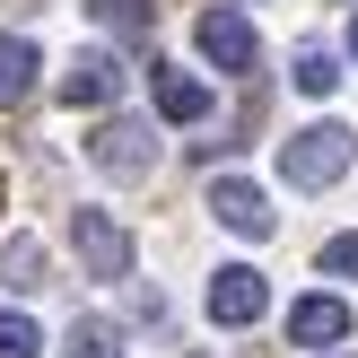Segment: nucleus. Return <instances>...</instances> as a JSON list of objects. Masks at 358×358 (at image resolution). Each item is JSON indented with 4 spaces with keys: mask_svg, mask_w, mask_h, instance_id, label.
I'll list each match as a JSON object with an SVG mask.
<instances>
[{
    "mask_svg": "<svg viewBox=\"0 0 358 358\" xmlns=\"http://www.w3.org/2000/svg\"><path fill=\"white\" fill-rule=\"evenodd\" d=\"M350 166H358V131H341V122H306V131L280 140V175L297 192H332Z\"/></svg>",
    "mask_w": 358,
    "mask_h": 358,
    "instance_id": "obj_1",
    "label": "nucleus"
},
{
    "mask_svg": "<svg viewBox=\"0 0 358 358\" xmlns=\"http://www.w3.org/2000/svg\"><path fill=\"white\" fill-rule=\"evenodd\" d=\"M70 254L87 280H131V227L114 210H70Z\"/></svg>",
    "mask_w": 358,
    "mask_h": 358,
    "instance_id": "obj_2",
    "label": "nucleus"
},
{
    "mask_svg": "<svg viewBox=\"0 0 358 358\" xmlns=\"http://www.w3.org/2000/svg\"><path fill=\"white\" fill-rule=\"evenodd\" d=\"M87 157H96L114 184H140V175L157 166V131H149L140 114H105V122H96V140H87Z\"/></svg>",
    "mask_w": 358,
    "mask_h": 358,
    "instance_id": "obj_3",
    "label": "nucleus"
},
{
    "mask_svg": "<svg viewBox=\"0 0 358 358\" xmlns=\"http://www.w3.org/2000/svg\"><path fill=\"white\" fill-rule=\"evenodd\" d=\"M262 315H271V280H262L254 262H219V271H210V324L245 332V324H262Z\"/></svg>",
    "mask_w": 358,
    "mask_h": 358,
    "instance_id": "obj_4",
    "label": "nucleus"
},
{
    "mask_svg": "<svg viewBox=\"0 0 358 358\" xmlns=\"http://www.w3.org/2000/svg\"><path fill=\"white\" fill-rule=\"evenodd\" d=\"M210 219H219L227 227V236H271V227H280V210H271V192H262V184H245V175H219V184H210Z\"/></svg>",
    "mask_w": 358,
    "mask_h": 358,
    "instance_id": "obj_5",
    "label": "nucleus"
},
{
    "mask_svg": "<svg viewBox=\"0 0 358 358\" xmlns=\"http://www.w3.org/2000/svg\"><path fill=\"white\" fill-rule=\"evenodd\" d=\"M192 44H201V62H210V70H254V62H262V44H254V17H245V9H201Z\"/></svg>",
    "mask_w": 358,
    "mask_h": 358,
    "instance_id": "obj_6",
    "label": "nucleus"
},
{
    "mask_svg": "<svg viewBox=\"0 0 358 358\" xmlns=\"http://www.w3.org/2000/svg\"><path fill=\"white\" fill-rule=\"evenodd\" d=\"M289 341L297 350H341L350 341V306L341 297H297L289 306Z\"/></svg>",
    "mask_w": 358,
    "mask_h": 358,
    "instance_id": "obj_7",
    "label": "nucleus"
},
{
    "mask_svg": "<svg viewBox=\"0 0 358 358\" xmlns=\"http://www.w3.org/2000/svg\"><path fill=\"white\" fill-rule=\"evenodd\" d=\"M114 96H122V62L114 52H79L62 70V105H114Z\"/></svg>",
    "mask_w": 358,
    "mask_h": 358,
    "instance_id": "obj_8",
    "label": "nucleus"
},
{
    "mask_svg": "<svg viewBox=\"0 0 358 358\" xmlns=\"http://www.w3.org/2000/svg\"><path fill=\"white\" fill-rule=\"evenodd\" d=\"M44 271H52V262H44V236H0V289H9V297H35Z\"/></svg>",
    "mask_w": 358,
    "mask_h": 358,
    "instance_id": "obj_9",
    "label": "nucleus"
},
{
    "mask_svg": "<svg viewBox=\"0 0 358 358\" xmlns=\"http://www.w3.org/2000/svg\"><path fill=\"white\" fill-rule=\"evenodd\" d=\"M35 70H44V52H35L27 35H0V105H27L35 96Z\"/></svg>",
    "mask_w": 358,
    "mask_h": 358,
    "instance_id": "obj_10",
    "label": "nucleus"
},
{
    "mask_svg": "<svg viewBox=\"0 0 358 358\" xmlns=\"http://www.w3.org/2000/svg\"><path fill=\"white\" fill-rule=\"evenodd\" d=\"M157 114H166V122H201L210 114V79H192V70H157Z\"/></svg>",
    "mask_w": 358,
    "mask_h": 358,
    "instance_id": "obj_11",
    "label": "nucleus"
},
{
    "mask_svg": "<svg viewBox=\"0 0 358 358\" xmlns=\"http://www.w3.org/2000/svg\"><path fill=\"white\" fill-rule=\"evenodd\" d=\"M62 358H122V332L105 324V315H79L70 341H62Z\"/></svg>",
    "mask_w": 358,
    "mask_h": 358,
    "instance_id": "obj_12",
    "label": "nucleus"
},
{
    "mask_svg": "<svg viewBox=\"0 0 358 358\" xmlns=\"http://www.w3.org/2000/svg\"><path fill=\"white\" fill-rule=\"evenodd\" d=\"M289 79H297V96H332V87H341V62H332L324 44H306V52L289 62Z\"/></svg>",
    "mask_w": 358,
    "mask_h": 358,
    "instance_id": "obj_13",
    "label": "nucleus"
},
{
    "mask_svg": "<svg viewBox=\"0 0 358 358\" xmlns=\"http://www.w3.org/2000/svg\"><path fill=\"white\" fill-rule=\"evenodd\" d=\"M87 9H96V27H114V35H131V44H140V35L157 27V0H87Z\"/></svg>",
    "mask_w": 358,
    "mask_h": 358,
    "instance_id": "obj_14",
    "label": "nucleus"
},
{
    "mask_svg": "<svg viewBox=\"0 0 358 358\" xmlns=\"http://www.w3.org/2000/svg\"><path fill=\"white\" fill-rule=\"evenodd\" d=\"M0 358H44V332H35V315L0 306Z\"/></svg>",
    "mask_w": 358,
    "mask_h": 358,
    "instance_id": "obj_15",
    "label": "nucleus"
},
{
    "mask_svg": "<svg viewBox=\"0 0 358 358\" xmlns=\"http://www.w3.org/2000/svg\"><path fill=\"white\" fill-rule=\"evenodd\" d=\"M324 271H332V280H358V227H350V236H332V245H324Z\"/></svg>",
    "mask_w": 358,
    "mask_h": 358,
    "instance_id": "obj_16",
    "label": "nucleus"
},
{
    "mask_svg": "<svg viewBox=\"0 0 358 358\" xmlns=\"http://www.w3.org/2000/svg\"><path fill=\"white\" fill-rule=\"evenodd\" d=\"M350 62H358V17H350Z\"/></svg>",
    "mask_w": 358,
    "mask_h": 358,
    "instance_id": "obj_17",
    "label": "nucleus"
},
{
    "mask_svg": "<svg viewBox=\"0 0 358 358\" xmlns=\"http://www.w3.org/2000/svg\"><path fill=\"white\" fill-rule=\"evenodd\" d=\"M350 17H358V0H350Z\"/></svg>",
    "mask_w": 358,
    "mask_h": 358,
    "instance_id": "obj_18",
    "label": "nucleus"
}]
</instances>
